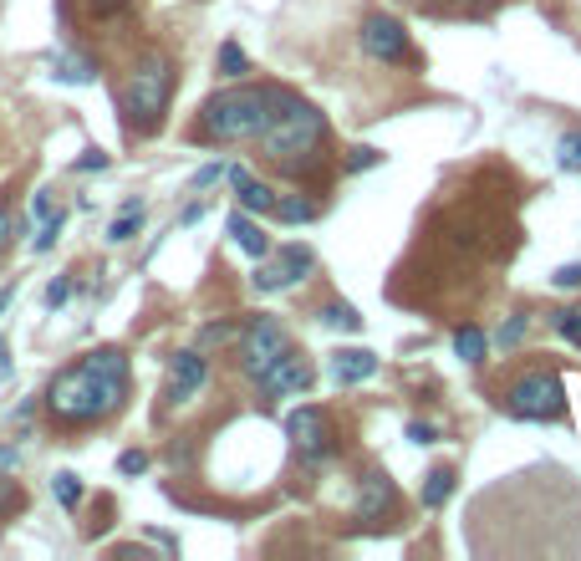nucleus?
Listing matches in <instances>:
<instances>
[{"mask_svg": "<svg viewBox=\"0 0 581 561\" xmlns=\"http://www.w3.org/2000/svg\"><path fill=\"white\" fill-rule=\"evenodd\" d=\"M286 434H290V444H296L306 459L332 455V424H327V414L312 409V403H301V409H290L286 414Z\"/></svg>", "mask_w": 581, "mask_h": 561, "instance_id": "9", "label": "nucleus"}, {"mask_svg": "<svg viewBox=\"0 0 581 561\" xmlns=\"http://www.w3.org/2000/svg\"><path fill=\"white\" fill-rule=\"evenodd\" d=\"M128 398V353L123 347H97L77 368H62L46 388V409L57 424H97L118 414Z\"/></svg>", "mask_w": 581, "mask_h": 561, "instance_id": "1", "label": "nucleus"}, {"mask_svg": "<svg viewBox=\"0 0 581 561\" xmlns=\"http://www.w3.org/2000/svg\"><path fill=\"white\" fill-rule=\"evenodd\" d=\"M245 72H250V62H245V51H240V42H225L220 46V77L235 82V77H245Z\"/></svg>", "mask_w": 581, "mask_h": 561, "instance_id": "22", "label": "nucleus"}, {"mask_svg": "<svg viewBox=\"0 0 581 561\" xmlns=\"http://www.w3.org/2000/svg\"><path fill=\"white\" fill-rule=\"evenodd\" d=\"M362 46H368V57H377V62H403L408 57V36H403V26L393 16H368Z\"/></svg>", "mask_w": 581, "mask_h": 561, "instance_id": "10", "label": "nucleus"}, {"mask_svg": "<svg viewBox=\"0 0 581 561\" xmlns=\"http://www.w3.org/2000/svg\"><path fill=\"white\" fill-rule=\"evenodd\" d=\"M556 332L571 342V347H581V307H571V312H556Z\"/></svg>", "mask_w": 581, "mask_h": 561, "instance_id": "26", "label": "nucleus"}, {"mask_svg": "<svg viewBox=\"0 0 581 561\" xmlns=\"http://www.w3.org/2000/svg\"><path fill=\"white\" fill-rule=\"evenodd\" d=\"M255 383H260V393H266V398H290V393H306V388L316 383V373H312V362H306V357L286 347V353L275 357V362H270Z\"/></svg>", "mask_w": 581, "mask_h": 561, "instance_id": "8", "label": "nucleus"}, {"mask_svg": "<svg viewBox=\"0 0 581 561\" xmlns=\"http://www.w3.org/2000/svg\"><path fill=\"white\" fill-rule=\"evenodd\" d=\"M220 174H225V168H220V164H205V168H199V174H194V189H209V184H214V179H220Z\"/></svg>", "mask_w": 581, "mask_h": 561, "instance_id": "35", "label": "nucleus"}, {"mask_svg": "<svg viewBox=\"0 0 581 561\" xmlns=\"http://www.w3.org/2000/svg\"><path fill=\"white\" fill-rule=\"evenodd\" d=\"M377 373V357L368 347H342L332 353V383L337 388H352V383H368Z\"/></svg>", "mask_w": 581, "mask_h": 561, "instance_id": "12", "label": "nucleus"}, {"mask_svg": "<svg viewBox=\"0 0 581 561\" xmlns=\"http://www.w3.org/2000/svg\"><path fill=\"white\" fill-rule=\"evenodd\" d=\"M408 439H414V444H434V424H408Z\"/></svg>", "mask_w": 581, "mask_h": 561, "instance_id": "36", "label": "nucleus"}, {"mask_svg": "<svg viewBox=\"0 0 581 561\" xmlns=\"http://www.w3.org/2000/svg\"><path fill=\"white\" fill-rule=\"evenodd\" d=\"M556 164L566 168V174H581V133H566L556 144Z\"/></svg>", "mask_w": 581, "mask_h": 561, "instance_id": "24", "label": "nucleus"}, {"mask_svg": "<svg viewBox=\"0 0 581 561\" xmlns=\"http://www.w3.org/2000/svg\"><path fill=\"white\" fill-rule=\"evenodd\" d=\"M16 235H21V220H16V214H11V209L0 205V255H5V250H11V240H16Z\"/></svg>", "mask_w": 581, "mask_h": 561, "instance_id": "27", "label": "nucleus"}, {"mask_svg": "<svg viewBox=\"0 0 581 561\" xmlns=\"http://www.w3.org/2000/svg\"><path fill=\"white\" fill-rule=\"evenodd\" d=\"M388 505H393V485H388V475H368L362 479V500H357V520H362V526H377Z\"/></svg>", "mask_w": 581, "mask_h": 561, "instance_id": "14", "label": "nucleus"}, {"mask_svg": "<svg viewBox=\"0 0 581 561\" xmlns=\"http://www.w3.org/2000/svg\"><path fill=\"white\" fill-rule=\"evenodd\" d=\"M205 378H209L205 353H174V362H168V403H189L205 388Z\"/></svg>", "mask_w": 581, "mask_h": 561, "instance_id": "11", "label": "nucleus"}, {"mask_svg": "<svg viewBox=\"0 0 581 561\" xmlns=\"http://www.w3.org/2000/svg\"><path fill=\"white\" fill-rule=\"evenodd\" d=\"M225 337H235V327H229V322H209L205 332H199V342H205V347H214V342H225Z\"/></svg>", "mask_w": 581, "mask_h": 561, "instance_id": "29", "label": "nucleus"}, {"mask_svg": "<svg viewBox=\"0 0 581 561\" xmlns=\"http://www.w3.org/2000/svg\"><path fill=\"white\" fill-rule=\"evenodd\" d=\"M11 459H16V449H0V470H5V464H11Z\"/></svg>", "mask_w": 581, "mask_h": 561, "instance_id": "40", "label": "nucleus"}, {"mask_svg": "<svg viewBox=\"0 0 581 561\" xmlns=\"http://www.w3.org/2000/svg\"><path fill=\"white\" fill-rule=\"evenodd\" d=\"M62 225H66V220H62V214H57V209H51V214H46V220H42V230L31 235V250H36V255H46V250L57 245V235H62Z\"/></svg>", "mask_w": 581, "mask_h": 561, "instance_id": "23", "label": "nucleus"}, {"mask_svg": "<svg viewBox=\"0 0 581 561\" xmlns=\"http://www.w3.org/2000/svg\"><path fill=\"white\" fill-rule=\"evenodd\" d=\"M321 322H327V327H342V332H357V327H362V316H357L347 301H332V307L321 312Z\"/></svg>", "mask_w": 581, "mask_h": 561, "instance_id": "25", "label": "nucleus"}, {"mask_svg": "<svg viewBox=\"0 0 581 561\" xmlns=\"http://www.w3.org/2000/svg\"><path fill=\"white\" fill-rule=\"evenodd\" d=\"M286 92H275V87H229V92H214L199 113V133H205L209 144H250V138H260L275 118V103H281Z\"/></svg>", "mask_w": 581, "mask_h": 561, "instance_id": "2", "label": "nucleus"}, {"mask_svg": "<svg viewBox=\"0 0 581 561\" xmlns=\"http://www.w3.org/2000/svg\"><path fill=\"white\" fill-rule=\"evenodd\" d=\"M556 286L577 292V286H581V266H561V270H556Z\"/></svg>", "mask_w": 581, "mask_h": 561, "instance_id": "32", "label": "nucleus"}, {"mask_svg": "<svg viewBox=\"0 0 581 561\" xmlns=\"http://www.w3.org/2000/svg\"><path fill=\"white\" fill-rule=\"evenodd\" d=\"M286 347H290L286 327H281L275 316H255L245 332H240V368H245L250 378H260Z\"/></svg>", "mask_w": 581, "mask_h": 561, "instance_id": "6", "label": "nucleus"}, {"mask_svg": "<svg viewBox=\"0 0 581 561\" xmlns=\"http://www.w3.org/2000/svg\"><path fill=\"white\" fill-rule=\"evenodd\" d=\"M454 353L464 357V362H479V357H484V332H479V327H459L454 332Z\"/></svg>", "mask_w": 581, "mask_h": 561, "instance_id": "21", "label": "nucleus"}, {"mask_svg": "<svg viewBox=\"0 0 581 561\" xmlns=\"http://www.w3.org/2000/svg\"><path fill=\"white\" fill-rule=\"evenodd\" d=\"M51 490H57V505H62V510H77V505H82V479L72 475V470L51 475Z\"/></svg>", "mask_w": 581, "mask_h": 561, "instance_id": "20", "label": "nucleus"}, {"mask_svg": "<svg viewBox=\"0 0 581 561\" xmlns=\"http://www.w3.org/2000/svg\"><path fill=\"white\" fill-rule=\"evenodd\" d=\"M377 159H383V153H377V148H368V144H362V148H352V159H347V168H373Z\"/></svg>", "mask_w": 581, "mask_h": 561, "instance_id": "31", "label": "nucleus"}, {"mask_svg": "<svg viewBox=\"0 0 581 561\" xmlns=\"http://www.w3.org/2000/svg\"><path fill=\"white\" fill-rule=\"evenodd\" d=\"M321 138H327V118L301 97H281L270 128L260 133V153L281 168H301L321 153Z\"/></svg>", "mask_w": 581, "mask_h": 561, "instance_id": "3", "label": "nucleus"}, {"mask_svg": "<svg viewBox=\"0 0 581 561\" xmlns=\"http://www.w3.org/2000/svg\"><path fill=\"white\" fill-rule=\"evenodd\" d=\"M11 373V347H5V337H0V378Z\"/></svg>", "mask_w": 581, "mask_h": 561, "instance_id": "39", "label": "nucleus"}, {"mask_svg": "<svg viewBox=\"0 0 581 561\" xmlns=\"http://www.w3.org/2000/svg\"><path fill=\"white\" fill-rule=\"evenodd\" d=\"M92 5V16H112V11H128L133 0H87Z\"/></svg>", "mask_w": 581, "mask_h": 561, "instance_id": "33", "label": "nucleus"}, {"mask_svg": "<svg viewBox=\"0 0 581 561\" xmlns=\"http://www.w3.org/2000/svg\"><path fill=\"white\" fill-rule=\"evenodd\" d=\"M505 409L515 418H531V424H546V418H561L566 398H561V378L556 373H525L510 383L505 393Z\"/></svg>", "mask_w": 581, "mask_h": 561, "instance_id": "5", "label": "nucleus"}, {"mask_svg": "<svg viewBox=\"0 0 581 561\" xmlns=\"http://www.w3.org/2000/svg\"><path fill=\"white\" fill-rule=\"evenodd\" d=\"M306 270H312V250L306 245H286V250H275V255H260V266H255V276H250V286H255V292H286V286H296Z\"/></svg>", "mask_w": 581, "mask_h": 561, "instance_id": "7", "label": "nucleus"}, {"mask_svg": "<svg viewBox=\"0 0 581 561\" xmlns=\"http://www.w3.org/2000/svg\"><path fill=\"white\" fill-rule=\"evenodd\" d=\"M138 230H143V205H138V199H128L123 214H118V220L107 225V240H112V245H123V240H133Z\"/></svg>", "mask_w": 581, "mask_h": 561, "instance_id": "16", "label": "nucleus"}, {"mask_svg": "<svg viewBox=\"0 0 581 561\" xmlns=\"http://www.w3.org/2000/svg\"><path fill=\"white\" fill-rule=\"evenodd\" d=\"M225 179L235 184V194H240V209H250V214H270L275 209V194H270L260 179H250L245 168L235 164V168H225Z\"/></svg>", "mask_w": 581, "mask_h": 561, "instance_id": "13", "label": "nucleus"}, {"mask_svg": "<svg viewBox=\"0 0 581 561\" xmlns=\"http://www.w3.org/2000/svg\"><path fill=\"white\" fill-rule=\"evenodd\" d=\"M270 214H281L286 225H306V220H316V205L312 199H301V194H286V199H275Z\"/></svg>", "mask_w": 581, "mask_h": 561, "instance_id": "18", "label": "nucleus"}, {"mask_svg": "<svg viewBox=\"0 0 581 561\" xmlns=\"http://www.w3.org/2000/svg\"><path fill=\"white\" fill-rule=\"evenodd\" d=\"M66 296H72V281H66V276H57V281L46 286V307H62Z\"/></svg>", "mask_w": 581, "mask_h": 561, "instance_id": "30", "label": "nucleus"}, {"mask_svg": "<svg viewBox=\"0 0 581 561\" xmlns=\"http://www.w3.org/2000/svg\"><path fill=\"white\" fill-rule=\"evenodd\" d=\"M31 214H36V220H46V214H51V199H46V194H36V199H31Z\"/></svg>", "mask_w": 581, "mask_h": 561, "instance_id": "38", "label": "nucleus"}, {"mask_svg": "<svg viewBox=\"0 0 581 561\" xmlns=\"http://www.w3.org/2000/svg\"><path fill=\"white\" fill-rule=\"evenodd\" d=\"M449 495H454V470H429V475H423V505L438 510Z\"/></svg>", "mask_w": 581, "mask_h": 561, "instance_id": "17", "label": "nucleus"}, {"mask_svg": "<svg viewBox=\"0 0 581 561\" xmlns=\"http://www.w3.org/2000/svg\"><path fill=\"white\" fill-rule=\"evenodd\" d=\"M168 92H174V66H168V57L148 51L143 62H133V72H128V82H123L128 128H133V133H153L159 118H164V107H168Z\"/></svg>", "mask_w": 581, "mask_h": 561, "instance_id": "4", "label": "nucleus"}, {"mask_svg": "<svg viewBox=\"0 0 581 561\" xmlns=\"http://www.w3.org/2000/svg\"><path fill=\"white\" fill-rule=\"evenodd\" d=\"M118 470H123V475H143V470H148V455H143V449H128V455L118 459Z\"/></svg>", "mask_w": 581, "mask_h": 561, "instance_id": "28", "label": "nucleus"}, {"mask_svg": "<svg viewBox=\"0 0 581 561\" xmlns=\"http://www.w3.org/2000/svg\"><path fill=\"white\" fill-rule=\"evenodd\" d=\"M57 82H92L97 77V66L87 62V57H57Z\"/></svg>", "mask_w": 581, "mask_h": 561, "instance_id": "19", "label": "nucleus"}, {"mask_svg": "<svg viewBox=\"0 0 581 561\" xmlns=\"http://www.w3.org/2000/svg\"><path fill=\"white\" fill-rule=\"evenodd\" d=\"M520 332H525V316H515V322H510V327L500 332V342H505V347H515V342H520Z\"/></svg>", "mask_w": 581, "mask_h": 561, "instance_id": "37", "label": "nucleus"}, {"mask_svg": "<svg viewBox=\"0 0 581 561\" xmlns=\"http://www.w3.org/2000/svg\"><path fill=\"white\" fill-rule=\"evenodd\" d=\"M77 168H87V174H92V168H107V153L103 148H87L82 159H77Z\"/></svg>", "mask_w": 581, "mask_h": 561, "instance_id": "34", "label": "nucleus"}, {"mask_svg": "<svg viewBox=\"0 0 581 561\" xmlns=\"http://www.w3.org/2000/svg\"><path fill=\"white\" fill-rule=\"evenodd\" d=\"M5 307H11V286H5V292H0V312H5Z\"/></svg>", "mask_w": 581, "mask_h": 561, "instance_id": "41", "label": "nucleus"}, {"mask_svg": "<svg viewBox=\"0 0 581 561\" xmlns=\"http://www.w3.org/2000/svg\"><path fill=\"white\" fill-rule=\"evenodd\" d=\"M229 235H235V245L245 250V255H255V261L270 255V240L260 235V225L250 220V209H235V214H229Z\"/></svg>", "mask_w": 581, "mask_h": 561, "instance_id": "15", "label": "nucleus"}]
</instances>
